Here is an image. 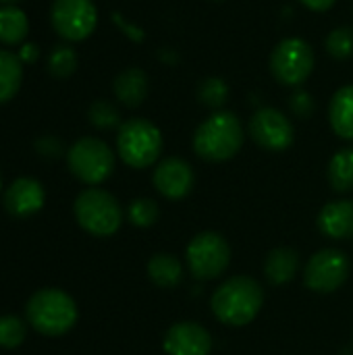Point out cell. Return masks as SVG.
I'll return each mask as SVG.
<instances>
[{
	"mask_svg": "<svg viewBox=\"0 0 353 355\" xmlns=\"http://www.w3.org/2000/svg\"><path fill=\"white\" fill-rule=\"evenodd\" d=\"M212 312L227 327L250 324L264 306V289L252 277H231L212 295Z\"/></svg>",
	"mask_w": 353,
	"mask_h": 355,
	"instance_id": "obj_1",
	"label": "cell"
},
{
	"mask_svg": "<svg viewBox=\"0 0 353 355\" xmlns=\"http://www.w3.org/2000/svg\"><path fill=\"white\" fill-rule=\"evenodd\" d=\"M241 121L229 110H216L210 114L193 135V150L206 162H227L243 146Z\"/></svg>",
	"mask_w": 353,
	"mask_h": 355,
	"instance_id": "obj_2",
	"label": "cell"
},
{
	"mask_svg": "<svg viewBox=\"0 0 353 355\" xmlns=\"http://www.w3.org/2000/svg\"><path fill=\"white\" fill-rule=\"evenodd\" d=\"M25 314L29 324L46 337H60L69 333L79 316L73 297L60 289L35 291L25 306Z\"/></svg>",
	"mask_w": 353,
	"mask_h": 355,
	"instance_id": "obj_3",
	"label": "cell"
},
{
	"mask_svg": "<svg viewBox=\"0 0 353 355\" xmlns=\"http://www.w3.org/2000/svg\"><path fill=\"white\" fill-rule=\"evenodd\" d=\"M119 156L131 168L152 166L162 152V133L148 119H129L119 127Z\"/></svg>",
	"mask_w": 353,
	"mask_h": 355,
	"instance_id": "obj_4",
	"label": "cell"
},
{
	"mask_svg": "<svg viewBox=\"0 0 353 355\" xmlns=\"http://www.w3.org/2000/svg\"><path fill=\"white\" fill-rule=\"evenodd\" d=\"M75 218L87 233L96 237H110L121 229L123 210L114 196L104 189L92 187L77 196Z\"/></svg>",
	"mask_w": 353,
	"mask_h": 355,
	"instance_id": "obj_5",
	"label": "cell"
},
{
	"mask_svg": "<svg viewBox=\"0 0 353 355\" xmlns=\"http://www.w3.org/2000/svg\"><path fill=\"white\" fill-rule=\"evenodd\" d=\"M187 268L198 281L218 279L231 262V248L227 239L214 231L198 233L185 252Z\"/></svg>",
	"mask_w": 353,
	"mask_h": 355,
	"instance_id": "obj_6",
	"label": "cell"
},
{
	"mask_svg": "<svg viewBox=\"0 0 353 355\" xmlns=\"http://www.w3.org/2000/svg\"><path fill=\"white\" fill-rule=\"evenodd\" d=\"M67 162H69L71 173L81 183H87V185H98L106 181L114 171V154L98 137L77 139L69 148Z\"/></svg>",
	"mask_w": 353,
	"mask_h": 355,
	"instance_id": "obj_7",
	"label": "cell"
},
{
	"mask_svg": "<svg viewBox=\"0 0 353 355\" xmlns=\"http://www.w3.org/2000/svg\"><path fill=\"white\" fill-rule=\"evenodd\" d=\"M314 71V50L302 37H287L270 54V73L283 85H302Z\"/></svg>",
	"mask_w": 353,
	"mask_h": 355,
	"instance_id": "obj_8",
	"label": "cell"
},
{
	"mask_svg": "<svg viewBox=\"0 0 353 355\" xmlns=\"http://www.w3.org/2000/svg\"><path fill=\"white\" fill-rule=\"evenodd\" d=\"M50 21L62 40L81 42L94 33L98 23V8L92 0H54Z\"/></svg>",
	"mask_w": 353,
	"mask_h": 355,
	"instance_id": "obj_9",
	"label": "cell"
},
{
	"mask_svg": "<svg viewBox=\"0 0 353 355\" xmlns=\"http://www.w3.org/2000/svg\"><path fill=\"white\" fill-rule=\"evenodd\" d=\"M350 270V258L341 250L327 248L316 252L308 260L304 270V283L314 293H333L347 281Z\"/></svg>",
	"mask_w": 353,
	"mask_h": 355,
	"instance_id": "obj_10",
	"label": "cell"
},
{
	"mask_svg": "<svg viewBox=\"0 0 353 355\" xmlns=\"http://www.w3.org/2000/svg\"><path fill=\"white\" fill-rule=\"evenodd\" d=\"M250 135L260 148L270 152H283L295 139L291 121L277 108L256 110V114L250 121Z\"/></svg>",
	"mask_w": 353,
	"mask_h": 355,
	"instance_id": "obj_11",
	"label": "cell"
},
{
	"mask_svg": "<svg viewBox=\"0 0 353 355\" xmlns=\"http://www.w3.org/2000/svg\"><path fill=\"white\" fill-rule=\"evenodd\" d=\"M152 181H154V187L158 189V193H162L166 200H183L185 196L191 193L196 175H193V168L189 166V162H185L183 158H177V156H171V158H164L156 166Z\"/></svg>",
	"mask_w": 353,
	"mask_h": 355,
	"instance_id": "obj_12",
	"label": "cell"
},
{
	"mask_svg": "<svg viewBox=\"0 0 353 355\" xmlns=\"http://www.w3.org/2000/svg\"><path fill=\"white\" fill-rule=\"evenodd\" d=\"M169 355H210L212 337L198 322H175L162 343Z\"/></svg>",
	"mask_w": 353,
	"mask_h": 355,
	"instance_id": "obj_13",
	"label": "cell"
},
{
	"mask_svg": "<svg viewBox=\"0 0 353 355\" xmlns=\"http://www.w3.org/2000/svg\"><path fill=\"white\" fill-rule=\"evenodd\" d=\"M46 200V191L40 181L31 177H21L10 183V187L4 193V208L8 214L17 218L31 216L42 210Z\"/></svg>",
	"mask_w": 353,
	"mask_h": 355,
	"instance_id": "obj_14",
	"label": "cell"
},
{
	"mask_svg": "<svg viewBox=\"0 0 353 355\" xmlns=\"http://www.w3.org/2000/svg\"><path fill=\"white\" fill-rule=\"evenodd\" d=\"M318 229L331 239H352L353 237V200L329 202L318 214Z\"/></svg>",
	"mask_w": 353,
	"mask_h": 355,
	"instance_id": "obj_15",
	"label": "cell"
},
{
	"mask_svg": "<svg viewBox=\"0 0 353 355\" xmlns=\"http://www.w3.org/2000/svg\"><path fill=\"white\" fill-rule=\"evenodd\" d=\"M112 89H114V96L121 104H125L127 108H137L148 98L150 81L141 69L131 67V69H125L123 73L117 75Z\"/></svg>",
	"mask_w": 353,
	"mask_h": 355,
	"instance_id": "obj_16",
	"label": "cell"
},
{
	"mask_svg": "<svg viewBox=\"0 0 353 355\" xmlns=\"http://www.w3.org/2000/svg\"><path fill=\"white\" fill-rule=\"evenodd\" d=\"M300 270V254L293 248H277L266 256L264 277L270 285H285L295 279Z\"/></svg>",
	"mask_w": 353,
	"mask_h": 355,
	"instance_id": "obj_17",
	"label": "cell"
},
{
	"mask_svg": "<svg viewBox=\"0 0 353 355\" xmlns=\"http://www.w3.org/2000/svg\"><path fill=\"white\" fill-rule=\"evenodd\" d=\"M329 121L341 139L353 141V85H343L335 92L329 106Z\"/></svg>",
	"mask_w": 353,
	"mask_h": 355,
	"instance_id": "obj_18",
	"label": "cell"
},
{
	"mask_svg": "<svg viewBox=\"0 0 353 355\" xmlns=\"http://www.w3.org/2000/svg\"><path fill=\"white\" fill-rule=\"evenodd\" d=\"M148 277L160 289H175L183 281V264L173 254H156L148 262Z\"/></svg>",
	"mask_w": 353,
	"mask_h": 355,
	"instance_id": "obj_19",
	"label": "cell"
},
{
	"mask_svg": "<svg viewBox=\"0 0 353 355\" xmlns=\"http://www.w3.org/2000/svg\"><path fill=\"white\" fill-rule=\"evenodd\" d=\"M23 81V62L19 54L0 50V104L12 100Z\"/></svg>",
	"mask_w": 353,
	"mask_h": 355,
	"instance_id": "obj_20",
	"label": "cell"
},
{
	"mask_svg": "<svg viewBox=\"0 0 353 355\" xmlns=\"http://www.w3.org/2000/svg\"><path fill=\"white\" fill-rule=\"evenodd\" d=\"M29 31V21L27 15L15 6H0V42L6 46H17L23 44V40L27 37Z\"/></svg>",
	"mask_w": 353,
	"mask_h": 355,
	"instance_id": "obj_21",
	"label": "cell"
},
{
	"mask_svg": "<svg viewBox=\"0 0 353 355\" xmlns=\"http://www.w3.org/2000/svg\"><path fill=\"white\" fill-rule=\"evenodd\" d=\"M329 183L339 193L353 191V148H343L331 158Z\"/></svg>",
	"mask_w": 353,
	"mask_h": 355,
	"instance_id": "obj_22",
	"label": "cell"
},
{
	"mask_svg": "<svg viewBox=\"0 0 353 355\" xmlns=\"http://www.w3.org/2000/svg\"><path fill=\"white\" fill-rule=\"evenodd\" d=\"M75 69H77V52L67 44L54 46L48 56V71L52 73V77L67 79L75 73Z\"/></svg>",
	"mask_w": 353,
	"mask_h": 355,
	"instance_id": "obj_23",
	"label": "cell"
},
{
	"mask_svg": "<svg viewBox=\"0 0 353 355\" xmlns=\"http://www.w3.org/2000/svg\"><path fill=\"white\" fill-rule=\"evenodd\" d=\"M198 100L204 106L212 108V110H221L227 104V100H229V85H227V81L221 79V77L204 79L200 83V87H198Z\"/></svg>",
	"mask_w": 353,
	"mask_h": 355,
	"instance_id": "obj_24",
	"label": "cell"
},
{
	"mask_svg": "<svg viewBox=\"0 0 353 355\" xmlns=\"http://www.w3.org/2000/svg\"><path fill=\"white\" fill-rule=\"evenodd\" d=\"M127 216H129V223L139 227V229H148L152 225H156L158 216H160V210H158V204L150 198H137L129 204L127 208Z\"/></svg>",
	"mask_w": 353,
	"mask_h": 355,
	"instance_id": "obj_25",
	"label": "cell"
},
{
	"mask_svg": "<svg viewBox=\"0 0 353 355\" xmlns=\"http://www.w3.org/2000/svg\"><path fill=\"white\" fill-rule=\"evenodd\" d=\"M87 119H89V123H92L96 129H104V131L117 129V127L123 125L117 106L110 104V102H106V100L94 102V104L89 106V110H87Z\"/></svg>",
	"mask_w": 353,
	"mask_h": 355,
	"instance_id": "obj_26",
	"label": "cell"
},
{
	"mask_svg": "<svg viewBox=\"0 0 353 355\" xmlns=\"http://www.w3.org/2000/svg\"><path fill=\"white\" fill-rule=\"evenodd\" d=\"M327 52L337 60H347L353 56V29L339 27L333 29L327 37Z\"/></svg>",
	"mask_w": 353,
	"mask_h": 355,
	"instance_id": "obj_27",
	"label": "cell"
},
{
	"mask_svg": "<svg viewBox=\"0 0 353 355\" xmlns=\"http://www.w3.org/2000/svg\"><path fill=\"white\" fill-rule=\"evenodd\" d=\"M25 341V322L17 316H0V347L15 349Z\"/></svg>",
	"mask_w": 353,
	"mask_h": 355,
	"instance_id": "obj_28",
	"label": "cell"
},
{
	"mask_svg": "<svg viewBox=\"0 0 353 355\" xmlns=\"http://www.w3.org/2000/svg\"><path fill=\"white\" fill-rule=\"evenodd\" d=\"M289 106H291L293 114H298L300 119L312 116V112H314V108H316L312 94L306 92V89H295L293 96H291V100H289Z\"/></svg>",
	"mask_w": 353,
	"mask_h": 355,
	"instance_id": "obj_29",
	"label": "cell"
},
{
	"mask_svg": "<svg viewBox=\"0 0 353 355\" xmlns=\"http://www.w3.org/2000/svg\"><path fill=\"white\" fill-rule=\"evenodd\" d=\"M35 150H37V154H42L44 158H58V156L62 154V141L56 139V137L46 135V137H40V139L35 141Z\"/></svg>",
	"mask_w": 353,
	"mask_h": 355,
	"instance_id": "obj_30",
	"label": "cell"
},
{
	"mask_svg": "<svg viewBox=\"0 0 353 355\" xmlns=\"http://www.w3.org/2000/svg\"><path fill=\"white\" fill-rule=\"evenodd\" d=\"M19 58H21V62L23 64H33L37 58H40V48L35 46V44H21V48H19Z\"/></svg>",
	"mask_w": 353,
	"mask_h": 355,
	"instance_id": "obj_31",
	"label": "cell"
},
{
	"mask_svg": "<svg viewBox=\"0 0 353 355\" xmlns=\"http://www.w3.org/2000/svg\"><path fill=\"white\" fill-rule=\"evenodd\" d=\"M304 6H308L310 10H316V12H325L329 10L337 0H300Z\"/></svg>",
	"mask_w": 353,
	"mask_h": 355,
	"instance_id": "obj_32",
	"label": "cell"
},
{
	"mask_svg": "<svg viewBox=\"0 0 353 355\" xmlns=\"http://www.w3.org/2000/svg\"><path fill=\"white\" fill-rule=\"evenodd\" d=\"M114 21H117V23H119V25H121V27L125 29V33H129V35H131L133 40H137V42H139V40L144 37L139 29H135V27H131V25H127V23H125V21H123V19H121L119 15H114Z\"/></svg>",
	"mask_w": 353,
	"mask_h": 355,
	"instance_id": "obj_33",
	"label": "cell"
},
{
	"mask_svg": "<svg viewBox=\"0 0 353 355\" xmlns=\"http://www.w3.org/2000/svg\"><path fill=\"white\" fill-rule=\"evenodd\" d=\"M15 2H19V0H0L2 6H8V4H15Z\"/></svg>",
	"mask_w": 353,
	"mask_h": 355,
	"instance_id": "obj_34",
	"label": "cell"
}]
</instances>
